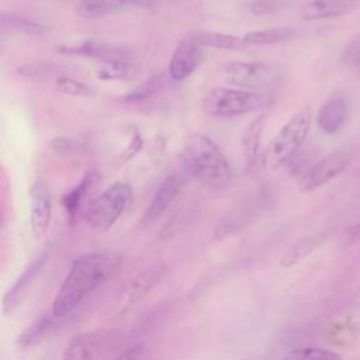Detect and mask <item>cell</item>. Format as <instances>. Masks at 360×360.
<instances>
[{"label": "cell", "instance_id": "obj_1", "mask_svg": "<svg viewBox=\"0 0 360 360\" xmlns=\"http://www.w3.org/2000/svg\"><path fill=\"white\" fill-rule=\"evenodd\" d=\"M121 257L112 252H89L76 257L52 301L58 319L70 315L120 267Z\"/></svg>", "mask_w": 360, "mask_h": 360}, {"label": "cell", "instance_id": "obj_2", "mask_svg": "<svg viewBox=\"0 0 360 360\" xmlns=\"http://www.w3.org/2000/svg\"><path fill=\"white\" fill-rule=\"evenodd\" d=\"M184 160L190 173L211 187H226L232 179L231 165L217 143L202 134H191L184 143Z\"/></svg>", "mask_w": 360, "mask_h": 360}, {"label": "cell", "instance_id": "obj_3", "mask_svg": "<svg viewBox=\"0 0 360 360\" xmlns=\"http://www.w3.org/2000/svg\"><path fill=\"white\" fill-rule=\"evenodd\" d=\"M270 103L269 96L236 87H214L204 100L202 108L212 117H235L267 107Z\"/></svg>", "mask_w": 360, "mask_h": 360}, {"label": "cell", "instance_id": "obj_4", "mask_svg": "<svg viewBox=\"0 0 360 360\" xmlns=\"http://www.w3.org/2000/svg\"><path fill=\"white\" fill-rule=\"evenodd\" d=\"M311 128V110L308 107L295 112L276 134L266 150V163L278 167L287 163L302 146Z\"/></svg>", "mask_w": 360, "mask_h": 360}, {"label": "cell", "instance_id": "obj_5", "mask_svg": "<svg viewBox=\"0 0 360 360\" xmlns=\"http://www.w3.org/2000/svg\"><path fill=\"white\" fill-rule=\"evenodd\" d=\"M132 201V188L128 183L117 181L97 195L86 208V221L100 231L110 229L127 211Z\"/></svg>", "mask_w": 360, "mask_h": 360}, {"label": "cell", "instance_id": "obj_6", "mask_svg": "<svg viewBox=\"0 0 360 360\" xmlns=\"http://www.w3.org/2000/svg\"><path fill=\"white\" fill-rule=\"evenodd\" d=\"M221 73L228 84L250 91L274 87L281 80V70L277 65L259 62L233 60L224 65Z\"/></svg>", "mask_w": 360, "mask_h": 360}, {"label": "cell", "instance_id": "obj_7", "mask_svg": "<svg viewBox=\"0 0 360 360\" xmlns=\"http://www.w3.org/2000/svg\"><path fill=\"white\" fill-rule=\"evenodd\" d=\"M352 162V155L345 150H336L319 162H316L312 167H309L298 180V190L302 193L314 191L336 176H339Z\"/></svg>", "mask_w": 360, "mask_h": 360}, {"label": "cell", "instance_id": "obj_8", "mask_svg": "<svg viewBox=\"0 0 360 360\" xmlns=\"http://www.w3.org/2000/svg\"><path fill=\"white\" fill-rule=\"evenodd\" d=\"M204 59V46L198 42L195 35L187 37L176 46L170 63L169 76L174 82H181L191 76Z\"/></svg>", "mask_w": 360, "mask_h": 360}, {"label": "cell", "instance_id": "obj_9", "mask_svg": "<svg viewBox=\"0 0 360 360\" xmlns=\"http://www.w3.org/2000/svg\"><path fill=\"white\" fill-rule=\"evenodd\" d=\"M49 257L48 250L39 252L22 270V273L17 277V280L13 283V285L6 291L3 297V314L8 315L13 314L14 309L20 305V302L24 300V297L28 294L31 285L35 283L37 277L45 267Z\"/></svg>", "mask_w": 360, "mask_h": 360}, {"label": "cell", "instance_id": "obj_10", "mask_svg": "<svg viewBox=\"0 0 360 360\" xmlns=\"http://www.w3.org/2000/svg\"><path fill=\"white\" fill-rule=\"evenodd\" d=\"M60 53L82 55L98 59L100 62H114V60H131V52L122 46L108 44L98 39H84L77 44L62 45L58 48Z\"/></svg>", "mask_w": 360, "mask_h": 360}, {"label": "cell", "instance_id": "obj_11", "mask_svg": "<svg viewBox=\"0 0 360 360\" xmlns=\"http://www.w3.org/2000/svg\"><path fill=\"white\" fill-rule=\"evenodd\" d=\"M30 226L34 238H41L49 225L52 212L51 191L44 183H34L28 191Z\"/></svg>", "mask_w": 360, "mask_h": 360}, {"label": "cell", "instance_id": "obj_12", "mask_svg": "<svg viewBox=\"0 0 360 360\" xmlns=\"http://www.w3.org/2000/svg\"><path fill=\"white\" fill-rule=\"evenodd\" d=\"M108 338L101 330L79 333L66 345L60 360H96L107 347Z\"/></svg>", "mask_w": 360, "mask_h": 360}, {"label": "cell", "instance_id": "obj_13", "mask_svg": "<svg viewBox=\"0 0 360 360\" xmlns=\"http://www.w3.org/2000/svg\"><path fill=\"white\" fill-rule=\"evenodd\" d=\"M359 0H311L302 7V18L307 21H318L335 18L350 13Z\"/></svg>", "mask_w": 360, "mask_h": 360}, {"label": "cell", "instance_id": "obj_14", "mask_svg": "<svg viewBox=\"0 0 360 360\" xmlns=\"http://www.w3.org/2000/svg\"><path fill=\"white\" fill-rule=\"evenodd\" d=\"M166 266L165 264H155L150 266L145 270H142L139 274H136L128 284L127 287V295H125V301L127 305H132L136 304L138 301H141L146 294H149V291L159 284V281L163 278L165 273H166Z\"/></svg>", "mask_w": 360, "mask_h": 360}, {"label": "cell", "instance_id": "obj_15", "mask_svg": "<svg viewBox=\"0 0 360 360\" xmlns=\"http://www.w3.org/2000/svg\"><path fill=\"white\" fill-rule=\"evenodd\" d=\"M347 117V104L345 98L335 96L322 104L316 115V124L323 134H336Z\"/></svg>", "mask_w": 360, "mask_h": 360}, {"label": "cell", "instance_id": "obj_16", "mask_svg": "<svg viewBox=\"0 0 360 360\" xmlns=\"http://www.w3.org/2000/svg\"><path fill=\"white\" fill-rule=\"evenodd\" d=\"M266 125V114H260L257 118L250 121L242 132L240 146L246 170H252L259 159V145Z\"/></svg>", "mask_w": 360, "mask_h": 360}, {"label": "cell", "instance_id": "obj_17", "mask_svg": "<svg viewBox=\"0 0 360 360\" xmlns=\"http://www.w3.org/2000/svg\"><path fill=\"white\" fill-rule=\"evenodd\" d=\"M180 187H181V181L179 180L177 176H167L156 190L149 207L146 208L143 221L150 222L158 217H160L167 210V207L173 202L177 193L180 191Z\"/></svg>", "mask_w": 360, "mask_h": 360}, {"label": "cell", "instance_id": "obj_18", "mask_svg": "<svg viewBox=\"0 0 360 360\" xmlns=\"http://www.w3.org/2000/svg\"><path fill=\"white\" fill-rule=\"evenodd\" d=\"M94 179H96V173L93 170L87 172L84 174V177L82 179V181L75 188H72L69 193H66L63 195L62 202H63V207H65L68 215L70 217V219H75L79 215V212L82 211L84 201L87 198V194L94 183Z\"/></svg>", "mask_w": 360, "mask_h": 360}, {"label": "cell", "instance_id": "obj_19", "mask_svg": "<svg viewBox=\"0 0 360 360\" xmlns=\"http://www.w3.org/2000/svg\"><path fill=\"white\" fill-rule=\"evenodd\" d=\"M0 24L1 28L6 31H13V32H20L28 37H39L44 35L46 32V25L24 17V15H18L15 13H6L3 11L0 15Z\"/></svg>", "mask_w": 360, "mask_h": 360}, {"label": "cell", "instance_id": "obj_20", "mask_svg": "<svg viewBox=\"0 0 360 360\" xmlns=\"http://www.w3.org/2000/svg\"><path fill=\"white\" fill-rule=\"evenodd\" d=\"M125 8V0H80L75 11L83 18H100Z\"/></svg>", "mask_w": 360, "mask_h": 360}, {"label": "cell", "instance_id": "obj_21", "mask_svg": "<svg viewBox=\"0 0 360 360\" xmlns=\"http://www.w3.org/2000/svg\"><path fill=\"white\" fill-rule=\"evenodd\" d=\"M295 34V30L291 27H274L248 32L242 38L246 42V45H269L288 41L294 38Z\"/></svg>", "mask_w": 360, "mask_h": 360}, {"label": "cell", "instance_id": "obj_22", "mask_svg": "<svg viewBox=\"0 0 360 360\" xmlns=\"http://www.w3.org/2000/svg\"><path fill=\"white\" fill-rule=\"evenodd\" d=\"M136 68L131 60H114V62H100L96 68L94 76L101 82L125 80L135 75Z\"/></svg>", "mask_w": 360, "mask_h": 360}, {"label": "cell", "instance_id": "obj_23", "mask_svg": "<svg viewBox=\"0 0 360 360\" xmlns=\"http://www.w3.org/2000/svg\"><path fill=\"white\" fill-rule=\"evenodd\" d=\"M195 38L204 48H215V49H226V51H238L246 46V42L242 37H235L231 34L222 32H211L202 31L195 34Z\"/></svg>", "mask_w": 360, "mask_h": 360}, {"label": "cell", "instance_id": "obj_24", "mask_svg": "<svg viewBox=\"0 0 360 360\" xmlns=\"http://www.w3.org/2000/svg\"><path fill=\"white\" fill-rule=\"evenodd\" d=\"M58 319L53 316V314H44L41 315L35 322H32L17 339V343L20 347H30L35 343H38L44 336L48 333V330L52 328V321Z\"/></svg>", "mask_w": 360, "mask_h": 360}, {"label": "cell", "instance_id": "obj_25", "mask_svg": "<svg viewBox=\"0 0 360 360\" xmlns=\"http://www.w3.org/2000/svg\"><path fill=\"white\" fill-rule=\"evenodd\" d=\"M169 79H172L169 76V73H158L153 75L152 77H149L148 80H145L143 83H141L138 87H135L134 90H131L127 94V100L129 101H136V100H142L146 97H150L155 93H159L160 90H163L167 84H169Z\"/></svg>", "mask_w": 360, "mask_h": 360}, {"label": "cell", "instance_id": "obj_26", "mask_svg": "<svg viewBox=\"0 0 360 360\" xmlns=\"http://www.w3.org/2000/svg\"><path fill=\"white\" fill-rule=\"evenodd\" d=\"M283 360H343V357L329 349L318 346H304L290 350Z\"/></svg>", "mask_w": 360, "mask_h": 360}, {"label": "cell", "instance_id": "obj_27", "mask_svg": "<svg viewBox=\"0 0 360 360\" xmlns=\"http://www.w3.org/2000/svg\"><path fill=\"white\" fill-rule=\"evenodd\" d=\"M316 245H318V238L315 236H305L300 239L285 252V255L281 259V264L285 267L295 264L297 262L304 259L307 255H309L316 248Z\"/></svg>", "mask_w": 360, "mask_h": 360}, {"label": "cell", "instance_id": "obj_28", "mask_svg": "<svg viewBox=\"0 0 360 360\" xmlns=\"http://www.w3.org/2000/svg\"><path fill=\"white\" fill-rule=\"evenodd\" d=\"M55 87L59 93H63L66 96H73V97H87L93 94V90L86 83L68 76H58L55 82Z\"/></svg>", "mask_w": 360, "mask_h": 360}, {"label": "cell", "instance_id": "obj_29", "mask_svg": "<svg viewBox=\"0 0 360 360\" xmlns=\"http://www.w3.org/2000/svg\"><path fill=\"white\" fill-rule=\"evenodd\" d=\"M290 0H252L248 10L253 15H267L287 8Z\"/></svg>", "mask_w": 360, "mask_h": 360}, {"label": "cell", "instance_id": "obj_30", "mask_svg": "<svg viewBox=\"0 0 360 360\" xmlns=\"http://www.w3.org/2000/svg\"><path fill=\"white\" fill-rule=\"evenodd\" d=\"M343 63L347 65L350 69L360 72V35L353 38L343 51L342 55Z\"/></svg>", "mask_w": 360, "mask_h": 360}, {"label": "cell", "instance_id": "obj_31", "mask_svg": "<svg viewBox=\"0 0 360 360\" xmlns=\"http://www.w3.org/2000/svg\"><path fill=\"white\" fill-rule=\"evenodd\" d=\"M49 146L52 148V150L55 153H59V155H73L76 152H79L80 149V142H77L76 139H72V138H66V136H58V138H53L51 139L49 142Z\"/></svg>", "mask_w": 360, "mask_h": 360}, {"label": "cell", "instance_id": "obj_32", "mask_svg": "<svg viewBox=\"0 0 360 360\" xmlns=\"http://www.w3.org/2000/svg\"><path fill=\"white\" fill-rule=\"evenodd\" d=\"M141 148H142V138H141V135H139V132L136 129H132L128 146H127V149L121 155V160H124V162L129 160L135 153L139 152Z\"/></svg>", "mask_w": 360, "mask_h": 360}, {"label": "cell", "instance_id": "obj_33", "mask_svg": "<svg viewBox=\"0 0 360 360\" xmlns=\"http://www.w3.org/2000/svg\"><path fill=\"white\" fill-rule=\"evenodd\" d=\"M17 72L22 76L38 77V76H48L52 73V68L48 65H25L17 69Z\"/></svg>", "mask_w": 360, "mask_h": 360}, {"label": "cell", "instance_id": "obj_34", "mask_svg": "<svg viewBox=\"0 0 360 360\" xmlns=\"http://www.w3.org/2000/svg\"><path fill=\"white\" fill-rule=\"evenodd\" d=\"M142 354H143V345L136 343V345L129 346L128 349L120 352L111 360H141Z\"/></svg>", "mask_w": 360, "mask_h": 360}, {"label": "cell", "instance_id": "obj_35", "mask_svg": "<svg viewBox=\"0 0 360 360\" xmlns=\"http://www.w3.org/2000/svg\"><path fill=\"white\" fill-rule=\"evenodd\" d=\"M162 3V0H125L127 8H152Z\"/></svg>", "mask_w": 360, "mask_h": 360}]
</instances>
